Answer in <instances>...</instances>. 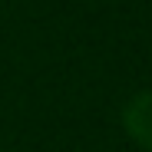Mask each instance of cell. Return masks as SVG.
I'll list each match as a JSON object with an SVG mask.
<instances>
[{
    "instance_id": "1",
    "label": "cell",
    "mask_w": 152,
    "mask_h": 152,
    "mask_svg": "<svg viewBox=\"0 0 152 152\" xmlns=\"http://www.w3.org/2000/svg\"><path fill=\"white\" fill-rule=\"evenodd\" d=\"M122 122H126V132L129 139L142 149L152 152V93H139L126 103V113H122Z\"/></svg>"
}]
</instances>
